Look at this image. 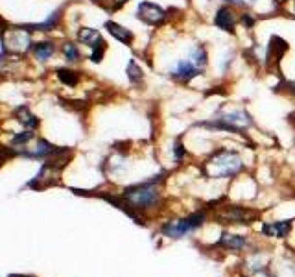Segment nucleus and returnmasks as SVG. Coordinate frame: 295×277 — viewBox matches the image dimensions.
I'll use <instances>...</instances> for the list:
<instances>
[{
    "mask_svg": "<svg viewBox=\"0 0 295 277\" xmlns=\"http://www.w3.org/2000/svg\"><path fill=\"white\" fill-rule=\"evenodd\" d=\"M105 30L113 35L116 41H120L122 44H126V46H131V44H133L135 35H133V32L128 30V28L120 26V24H116L113 20H107V22H105Z\"/></svg>",
    "mask_w": 295,
    "mask_h": 277,
    "instance_id": "8",
    "label": "nucleus"
},
{
    "mask_svg": "<svg viewBox=\"0 0 295 277\" xmlns=\"http://www.w3.org/2000/svg\"><path fill=\"white\" fill-rule=\"evenodd\" d=\"M220 246H225V248H231V250H240L245 246V238L240 237V235H221L220 238Z\"/></svg>",
    "mask_w": 295,
    "mask_h": 277,
    "instance_id": "14",
    "label": "nucleus"
},
{
    "mask_svg": "<svg viewBox=\"0 0 295 277\" xmlns=\"http://www.w3.org/2000/svg\"><path fill=\"white\" fill-rule=\"evenodd\" d=\"M63 54H65V58L69 61H79V50H78V46L74 43H67L65 46H63Z\"/></svg>",
    "mask_w": 295,
    "mask_h": 277,
    "instance_id": "20",
    "label": "nucleus"
},
{
    "mask_svg": "<svg viewBox=\"0 0 295 277\" xmlns=\"http://www.w3.org/2000/svg\"><path fill=\"white\" fill-rule=\"evenodd\" d=\"M262 231L269 237H284L290 231V222H277V224H264Z\"/></svg>",
    "mask_w": 295,
    "mask_h": 277,
    "instance_id": "13",
    "label": "nucleus"
},
{
    "mask_svg": "<svg viewBox=\"0 0 295 277\" xmlns=\"http://www.w3.org/2000/svg\"><path fill=\"white\" fill-rule=\"evenodd\" d=\"M257 0H225V4H231V6H236V8H251L255 6Z\"/></svg>",
    "mask_w": 295,
    "mask_h": 277,
    "instance_id": "24",
    "label": "nucleus"
},
{
    "mask_svg": "<svg viewBox=\"0 0 295 277\" xmlns=\"http://www.w3.org/2000/svg\"><path fill=\"white\" fill-rule=\"evenodd\" d=\"M286 52H288V41H284L278 35H273L269 39V46L268 50H266V65H268L269 69L273 65H278V61L282 59V56Z\"/></svg>",
    "mask_w": 295,
    "mask_h": 277,
    "instance_id": "7",
    "label": "nucleus"
},
{
    "mask_svg": "<svg viewBox=\"0 0 295 277\" xmlns=\"http://www.w3.org/2000/svg\"><path fill=\"white\" fill-rule=\"evenodd\" d=\"M114 2V8H120V6H124V4H128L129 0H113Z\"/></svg>",
    "mask_w": 295,
    "mask_h": 277,
    "instance_id": "28",
    "label": "nucleus"
},
{
    "mask_svg": "<svg viewBox=\"0 0 295 277\" xmlns=\"http://www.w3.org/2000/svg\"><path fill=\"white\" fill-rule=\"evenodd\" d=\"M30 138H32V131H22L20 135H17V137L13 138V142H15V144H22V142H26Z\"/></svg>",
    "mask_w": 295,
    "mask_h": 277,
    "instance_id": "26",
    "label": "nucleus"
},
{
    "mask_svg": "<svg viewBox=\"0 0 295 277\" xmlns=\"http://www.w3.org/2000/svg\"><path fill=\"white\" fill-rule=\"evenodd\" d=\"M9 277H26V276H9Z\"/></svg>",
    "mask_w": 295,
    "mask_h": 277,
    "instance_id": "30",
    "label": "nucleus"
},
{
    "mask_svg": "<svg viewBox=\"0 0 295 277\" xmlns=\"http://www.w3.org/2000/svg\"><path fill=\"white\" fill-rule=\"evenodd\" d=\"M124 199L129 203L131 207L135 209H146L155 205L159 201V191H157L155 183H142V185H137V187H131V189H126V192L122 194Z\"/></svg>",
    "mask_w": 295,
    "mask_h": 277,
    "instance_id": "3",
    "label": "nucleus"
},
{
    "mask_svg": "<svg viewBox=\"0 0 295 277\" xmlns=\"http://www.w3.org/2000/svg\"><path fill=\"white\" fill-rule=\"evenodd\" d=\"M284 91L295 98V81H284Z\"/></svg>",
    "mask_w": 295,
    "mask_h": 277,
    "instance_id": "27",
    "label": "nucleus"
},
{
    "mask_svg": "<svg viewBox=\"0 0 295 277\" xmlns=\"http://www.w3.org/2000/svg\"><path fill=\"white\" fill-rule=\"evenodd\" d=\"M200 74H201V70L198 69L188 58L175 61L174 67L170 69V78L175 79L177 83H183V85H186L190 79H194L196 76H200Z\"/></svg>",
    "mask_w": 295,
    "mask_h": 277,
    "instance_id": "5",
    "label": "nucleus"
},
{
    "mask_svg": "<svg viewBox=\"0 0 295 277\" xmlns=\"http://www.w3.org/2000/svg\"><path fill=\"white\" fill-rule=\"evenodd\" d=\"M282 2H288V0H282Z\"/></svg>",
    "mask_w": 295,
    "mask_h": 277,
    "instance_id": "31",
    "label": "nucleus"
},
{
    "mask_svg": "<svg viewBox=\"0 0 295 277\" xmlns=\"http://www.w3.org/2000/svg\"><path fill=\"white\" fill-rule=\"evenodd\" d=\"M186 220H188V224H190L192 229H196V227H200V225L203 224L205 220H207V215L200 211V213H194V215H190V217L186 218Z\"/></svg>",
    "mask_w": 295,
    "mask_h": 277,
    "instance_id": "22",
    "label": "nucleus"
},
{
    "mask_svg": "<svg viewBox=\"0 0 295 277\" xmlns=\"http://www.w3.org/2000/svg\"><path fill=\"white\" fill-rule=\"evenodd\" d=\"M174 154H175V161H181L183 157H184V154H186V150H184V146H183V142H175L174 146Z\"/></svg>",
    "mask_w": 295,
    "mask_h": 277,
    "instance_id": "25",
    "label": "nucleus"
},
{
    "mask_svg": "<svg viewBox=\"0 0 295 277\" xmlns=\"http://www.w3.org/2000/svg\"><path fill=\"white\" fill-rule=\"evenodd\" d=\"M186 58L198 67V69L203 72V70L207 69L208 65V54H207V48L205 46H201V44H192L188 54H186Z\"/></svg>",
    "mask_w": 295,
    "mask_h": 277,
    "instance_id": "9",
    "label": "nucleus"
},
{
    "mask_svg": "<svg viewBox=\"0 0 295 277\" xmlns=\"http://www.w3.org/2000/svg\"><path fill=\"white\" fill-rule=\"evenodd\" d=\"M223 217L229 218V220H233V222H242V224H247L245 220H247V217H249V215H247V213H245L243 209L233 207L231 211H229V213H225Z\"/></svg>",
    "mask_w": 295,
    "mask_h": 277,
    "instance_id": "19",
    "label": "nucleus"
},
{
    "mask_svg": "<svg viewBox=\"0 0 295 277\" xmlns=\"http://www.w3.org/2000/svg\"><path fill=\"white\" fill-rule=\"evenodd\" d=\"M78 41L94 48L96 44L102 41V35L98 34V30H94V28H81L78 32Z\"/></svg>",
    "mask_w": 295,
    "mask_h": 277,
    "instance_id": "12",
    "label": "nucleus"
},
{
    "mask_svg": "<svg viewBox=\"0 0 295 277\" xmlns=\"http://www.w3.org/2000/svg\"><path fill=\"white\" fill-rule=\"evenodd\" d=\"M238 20H240V17L235 13V9L231 8V6H227V4L218 9L216 15H214V24L220 30L227 32V34H235V28L238 24Z\"/></svg>",
    "mask_w": 295,
    "mask_h": 277,
    "instance_id": "6",
    "label": "nucleus"
},
{
    "mask_svg": "<svg viewBox=\"0 0 295 277\" xmlns=\"http://www.w3.org/2000/svg\"><path fill=\"white\" fill-rule=\"evenodd\" d=\"M240 22L249 30V28H253L255 24H257V17L251 15V13H243V15H240Z\"/></svg>",
    "mask_w": 295,
    "mask_h": 277,
    "instance_id": "23",
    "label": "nucleus"
},
{
    "mask_svg": "<svg viewBox=\"0 0 295 277\" xmlns=\"http://www.w3.org/2000/svg\"><path fill=\"white\" fill-rule=\"evenodd\" d=\"M9 37H11V41L8 39L6 44H9V48L15 50V52H22L30 46V35L24 30H15V32L9 34Z\"/></svg>",
    "mask_w": 295,
    "mask_h": 277,
    "instance_id": "11",
    "label": "nucleus"
},
{
    "mask_svg": "<svg viewBox=\"0 0 295 277\" xmlns=\"http://www.w3.org/2000/svg\"><path fill=\"white\" fill-rule=\"evenodd\" d=\"M2 24H4V20H2V17H0V26H2Z\"/></svg>",
    "mask_w": 295,
    "mask_h": 277,
    "instance_id": "29",
    "label": "nucleus"
},
{
    "mask_svg": "<svg viewBox=\"0 0 295 277\" xmlns=\"http://www.w3.org/2000/svg\"><path fill=\"white\" fill-rule=\"evenodd\" d=\"M163 231H165L168 237H172V238H179V237H184L186 233H190L192 227L186 218H181V220H175V222L166 224L165 227H163Z\"/></svg>",
    "mask_w": 295,
    "mask_h": 277,
    "instance_id": "10",
    "label": "nucleus"
},
{
    "mask_svg": "<svg viewBox=\"0 0 295 277\" xmlns=\"http://www.w3.org/2000/svg\"><path fill=\"white\" fill-rule=\"evenodd\" d=\"M57 74H59L61 81H63V83H67L69 87H74L79 81V76L76 74V72H72V70L61 69V70H57Z\"/></svg>",
    "mask_w": 295,
    "mask_h": 277,
    "instance_id": "18",
    "label": "nucleus"
},
{
    "mask_svg": "<svg viewBox=\"0 0 295 277\" xmlns=\"http://www.w3.org/2000/svg\"><path fill=\"white\" fill-rule=\"evenodd\" d=\"M105 41L102 39L100 43L96 44L94 48H92V54H91V61H94V63H100V61L104 59V54H105Z\"/></svg>",
    "mask_w": 295,
    "mask_h": 277,
    "instance_id": "21",
    "label": "nucleus"
},
{
    "mask_svg": "<svg viewBox=\"0 0 295 277\" xmlns=\"http://www.w3.org/2000/svg\"><path fill=\"white\" fill-rule=\"evenodd\" d=\"M243 168L242 157L233 150H220L205 163V172L210 178H233Z\"/></svg>",
    "mask_w": 295,
    "mask_h": 277,
    "instance_id": "1",
    "label": "nucleus"
},
{
    "mask_svg": "<svg viewBox=\"0 0 295 277\" xmlns=\"http://www.w3.org/2000/svg\"><path fill=\"white\" fill-rule=\"evenodd\" d=\"M126 72H128V78H129L131 83H142V79H144V72H142V69L139 67V63L135 59H131L129 63H128V69H126Z\"/></svg>",
    "mask_w": 295,
    "mask_h": 277,
    "instance_id": "15",
    "label": "nucleus"
},
{
    "mask_svg": "<svg viewBox=\"0 0 295 277\" xmlns=\"http://www.w3.org/2000/svg\"><path fill=\"white\" fill-rule=\"evenodd\" d=\"M17 117L20 119V122H22V124H26V126H30V128H37V126H39V120L35 119L32 113L28 111L26 107H20V109H17Z\"/></svg>",
    "mask_w": 295,
    "mask_h": 277,
    "instance_id": "17",
    "label": "nucleus"
},
{
    "mask_svg": "<svg viewBox=\"0 0 295 277\" xmlns=\"http://www.w3.org/2000/svg\"><path fill=\"white\" fill-rule=\"evenodd\" d=\"M137 17H139L144 24H148V26H161V24L166 22L168 13H166L159 4H153V2L144 0V2H140L139 6H137Z\"/></svg>",
    "mask_w": 295,
    "mask_h": 277,
    "instance_id": "4",
    "label": "nucleus"
},
{
    "mask_svg": "<svg viewBox=\"0 0 295 277\" xmlns=\"http://www.w3.org/2000/svg\"><path fill=\"white\" fill-rule=\"evenodd\" d=\"M200 126H207L212 130H227V131H240L245 128H251L253 119L245 109H233V111L221 113L212 122H201Z\"/></svg>",
    "mask_w": 295,
    "mask_h": 277,
    "instance_id": "2",
    "label": "nucleus"
},
{
    "mask_svg": "<svg viewBox=\"0 0 295 277\" xmlns=\"http://www.w3.org/2000/svg\"><path fill=\"white\" fill-rule=\"evenodd\" d=\"M34 52H35V56H37V59L46 61L54 54V44L52 43H39V44H35Z\"/></svg>",
    "mask_w": 295,
    "mask_h": 277,
    "instance_id": "16",
    "label": "nucleus"
}]
</instances>
